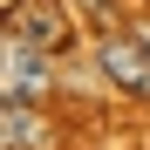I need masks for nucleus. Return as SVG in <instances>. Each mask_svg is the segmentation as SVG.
<instances>
[{
    "label": "nucleus",
    "mask_w": 150,
    "mask_h": 150,
    "mask_svg": "<svg viewBox=\"0 0 150 150\" xmlns=\"http://www.w3.org/2000/svg\"><path fill=\"white\" fill-rule=\"evenodd\" d=\"M48 89H55V55H41V48H28V41L7 34V96L14 103H34Z\"/></svg>",
    "instance_id": "7ed1b4c3"
},
{
    "label": "nucleus",
    "mask_w": 150,
    "mask_h": 150,
    "mask_svg": "<svg viewBox=\"0 0 150 150\" xmlns=\"http://www.w3.org/2000/svg\"><path fill=\"white\" fill-rule=\"evenodd\" d=\"M0 137H7V150H55V116L7 96L0 103Z\"/></svg>",
    "instance_id": "20e7f679"
},
{
    "label": "nucleus",
    "mask_w": 150,
    "mask_h": 150,
    "mask_svg": "<svg viewBox=\"0 0 150 150\" xmlns=\"http://www.w3.org/2000/svg\"><path fill=\"white\" fill-rule=\"evenodd\" d=\"M0 7H7V14H14V7H21V0H0Z\"/></svg>",
    "instance_id": "423d86ee"
},
{
    "label": "nucleus",
    "mask_w": 150,
    "mask_h": 150,
    "mask_svg": "<svg viewBox=\"0 0 150 150\" xmlns=\"http://www.w3.org/2000/svg\"><path fill=\"white\" fill-rule=\"evenodd\" d=\"M7 34L28 41V48H41V55H55V48L68 41V7L62 0H21V7L7 14Z\"/></svg>",
    "instance_id": "f03ea898"
},
{
    "label": "nucleus",
    "mask_w": 150,
    "mask_h": 150,
    "mask_svg": "<svg viewBox=\"0 0 150 150\" xmlns=\"http://www.w3.org/2000/svg\"><path fill=\"white\" fill-rule=\"evenodd\" d=\"M82 7H89V21H96V28H109V21H116V0H82Z\"/></svg>",
    "instance_id": "39448f33"
},
{
    "label": "nucleus",
    "mask_w": 150,
    "mask_h": 150,
    "mask_svg": "<svg viewBox=\"0 0 150 150\" xmlns=\"http://www.w3.org/2000/svg\"><path fill=\"white\" fill-rule=\"evenodd\" d=\"M96 68H103L123 96H150V48H143V41L103 34V41H96Z\"/></svg>",
    "instance_id": "f257e3e1"
}]
</instances>
